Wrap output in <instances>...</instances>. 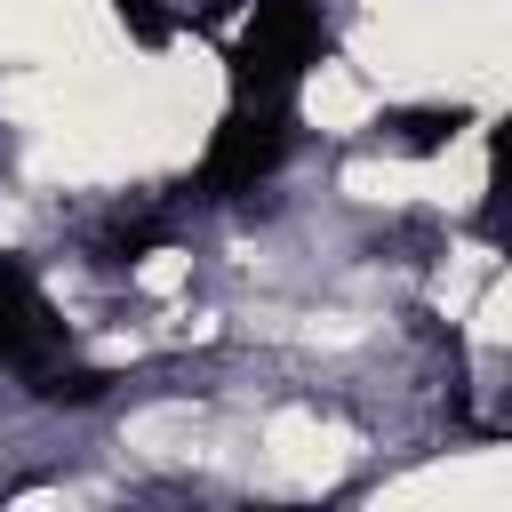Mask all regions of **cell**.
Segmentation results:
<instances>
[{
	"label": "cell",
	"instance_id": "1",
	"mask_svg": "<svg viewBox=\"0 0 512 512\" xmlns=\"http://www.w3.org/2000/svg\"><path fill=\"white\" fill-rule=\"evenodd\" d=\"M320 56H328L320 0H248L240 32L224 48V80H232V96H296Z\"/></svg>",
	"mask_w": 512,
	"mask_h": 512
},
{
	"label": "cell",
	"instance_id": "5",
	"mask_svg": "<svg viewBox=\"0 0 512 512\" xmlns=\"http://www.w3.org/2000/svg\"><path fill=\"white\" fill-rule=\"evenodd\" d=\"M112 384H120V368H96V360H72V352H64V360H48L24 392H32L40 408H88V400H104Z\"/></svg>",
	"mask_w": 512,
	"mask_h": 512
},
{
	"label": "cell",
	"instance_id": "3",
	"mask_svg": "<svg viewBox=\"0 0 512 512\" xmlns=\"http://www.w3.org/2000/svg\"><path fill=\"white\" fill-rule=\"evenodd\" d=\"M72 352V328H64V312L48 304V288L0 248V368L16 376V384H32L48 360H64Z\"/></svg>",
	"mask_w": 512,
	"mask_h": 512
},
{
	"label": "cell",
	"instance_id": "7",
	"mask_svg": "<svg viewBox=\"0 0 512 512\" xmlns=\"http://www.w3.org/2000/svg\"><path fill=\"white\" fill-rule=\"evenodd\" d=\"M112 16H120V24H128L144 48H168V40L184 32V16H176L168 0H112Z\"/></svg>",
	"mask_w": 512,
	"mask_h": 512
},
{
	"label": "cell",
	"instance_id": "2",
	"mask_svg": "<svg viewBox=\"0 0 512 512\" xmlns=\"http://www.w3.org/2000/svg\"><path fill=\"white\" fill-rule=\"evenodd\" d=\"M288 152H296V96H232L224 120L208 128V152L192 168V192L200 200H240V192L272 184Z\"/></svg>",
	"mask_w": 512,
	"mask_h": 512
},
{
	"label": "cell",
	"instance_id": "6",
	"mask_svg": "<svg viewBox=\"0 0 512 512\" xmlns=\"http://www.w3.org/2000/svg\"><path fill=\"white\" fill-rule=\"evenodd\" d=\"M168 216L160 208H136V216H112V232H104V264H144L152 248H168Z\"/></svg>",
	"mask_w": 512,
	"mask_h": 512
},
{
	"label": "cell",
	"instance_id": "4",
	"mask_svg": "<svg viewBox=\"0 0 512 512\" xmlns=\"http://www.w3.org/2000/svg\"><path fill=\"white\" fill-rule=\"evenodd\" d=\"M464 120H472L464 104H424V112H384L376 128H384V144H392V152H408V160H424V152H448Z\"/></svg>",
	"mask_w": 512,
	"mask_h": 512
}]
</instances>
